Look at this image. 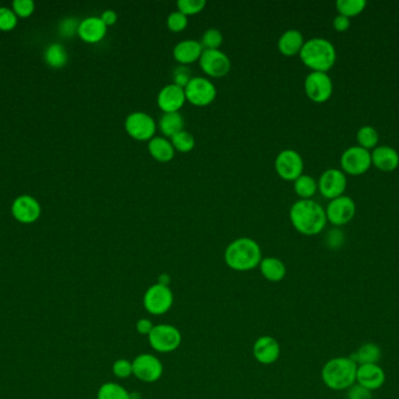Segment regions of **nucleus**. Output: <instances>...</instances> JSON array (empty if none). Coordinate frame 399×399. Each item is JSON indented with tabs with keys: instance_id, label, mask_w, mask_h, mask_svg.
Segmentation results:
<instances>
[{
	"instance_id": "nucleus-1",
	"label": "nucleus",
	"mask_w": 399,
	"mask_h": 399,
	"mask_svg": "<svg viewBox=\"0 0 399 399\" xmlns=\"http://www.w3.org/2000/svg\"><path fill=\"white\" fill-rule=\"evenodd\" d=\"M290 220L299 233L313 237L325 230L327 225L326 210L313 199H299L290 208Z\"/></svg>"
},
{
	"instance_id": "nucleus-2",
	"label": "nucleus",
	"mask_w": 399,
	"mask_h": 399,
	"mask_svg": "<svg viewBox=\"0 0 399 399\" xmlns=\"http://www.w3.org/2000/svg\"><path fill=\"white\" fill-rule=\"evenodd\" d=\"M263 256L256 240L242 237L231 242L224 251V261L231 270L249 272L259 267Z\"/></svg>"
},
{
	"instance_id": "nucleus-3",
	"label": "nucleus",
	"mask_w": 399,
	"mask_h": 399,
	"mask_svg": "<svg viewBox=\"0 0 399 399\" xmlns=\"http://www.w3.org/2000/svg\"><path fill=\"white\" fill-rule=\"evenodd\" d=\"M299 56L312 72L329 73L334 67L338 54L333 42L321 37H315L305 41Z\"/></svg>"
},
{
	"instance_id": "nucleus-4",
	"label": "nucleus",
	"mask_w": 399,
	"mask_h": 399,
	"mask_svg": "<svg viewBox=\"0 0 399 399\" xmlns=\"http://www.w3.org/2000/svg\"><path fill=\"white\" fill-rule=\"evenodd\" d=\"M357 367L350 356L329 359L322 367V382L333 391H347L356 383Z\"/></svg>"
},
{
	"instance_id": "nucleus-5",
	"label": "nucleus",
	"mask_w": 399,
	"mask_h": 399,
	"mask_svg": "<svg viewBox=\"0 0 399 399\" xmlns=\"http://www.w3.org/2000/svg\"><path fill=\"white\" fill-rule=\"evenodd\" d=\"M149 347L160 354L176 352L183 343V335L172 324H156L149 336Z\"/></svg>"
},
{
	"instance_id": "nucleus-6",
	"label": "nucleus",
	"mask_w": 399,
	"mask_h": 399,
	"mask_svg": "<svg viewBox=\"0 0 399 399\" xmlns=\"http://www.w3.org/2000/svg\"><path fill=\"white\" fill-rule=\"evenodd\" d=\"M174 295L169 286L156 282L146 290L142 304L145 311L153 316H161L172 309Z\"/></svg>"
},
{
	"instance_id": "nucleus-7",
	"label": "nucleus",
	"mask_w": 399,
	"mask_h": 399,
	"mask_svg": "<svg viewBox=\"0 0 399 399\" xmlns=\"http://www.w3.org/2000/svg\"><path fill=\"white\" fill-rule=\"evenodd\" d=\"M340 167L345 174L361 176L372 167V151L363 149L360 145H352L342 153Z\"/></svg>"
},
{
	"instance_id": "nucleus-8",
	"label": "nucleus",
	"mask_w": 399,
	"mask_h": 399,
	"mask_svg": "<svg viewBox=\"0 0 399 399\" xmlns=\"http://www.w3.org/2000/svg\"><path fill=\"white\" fill-rule=\"evenodd\" d=\"M187 101L197 107H206L216 97V87L204 76H193L185 87Z\"/></svg>"
},
{
	"instance_id": "nucleus-9",
	"label": "nucleus",
	"mask_w": 399,
	"mask_h": 399,
	"mask_svg": "<svg viewBox=\"0 0 399 399\" xmlns=\"http://www.w3.org/2000/svg\"><path fill=\"white\" fill-rule=\"evenodd\" d=\"M304 88L308 99L315 103H324L331 99L334 85L329 73L311 72L305 79Z\"/></svg>"
},
{
	"instance_id": "nucleus-10",
	"label": "nucleus",
	"mask_w": 399,
	"mask_h": 399,
	"mask_svg": "<svg viewBox=\"0 0 399 399\" xmlns=\"http://www.w3.org/2000/svg\"><path fill=\"white\" fill-rule=\"evenodd\" d=\"M348 185L347 174L341 169H327L319 177L318 190L322 197L329 201L338 198L345 195V189Z\"/></svg>"
},
{
	"instance_id": "nucleus-11",
	"label": "nucleus",
	"mask_w": 399,
	"mask_h": 399,
	"mask_svg": "<svg viewBox=\"0 0 399 399\" xmlns=\"http://www.w3.org/2000/svg\"><path fill=\"white\" fill-rule=\"evenodd\" d=\"M133 376L140 382L156 383L163 377L164 365L153 354H140L133 361Z\"/></svg>"
},
{
	"instance_id": "nucleus-12",
	"label": "nucleus",
	"mask_w": 399,
	"mask_h": 399,
	"mask_svg": "<svg viewBox=\"0 0 399 399\" xmlns=\"http://www.w3.org/2000/svg\"><path fill=\"white\" fill-rule=\"evenodd\" d=\"M326 210L327 222L335 227H341L352 222L356 215V203L349 196H341L329 201Z\"/></svg>"
},
{
	"instance_id": "nucleus-13",
	"label": "nucleus",
	"mask_w": 399,
	"mask_h": 399,
	"mask_svg": "<svg viewBox=\"0 0 399 399\" xmlns=\"http://www.w3.org/2000/svg\"><path fill=\"white\" fill-rule=\"evenodd\" d=\"M126 133L137 141H149L154 137L156 122L145 112H133L125 119Z\"/></svg>"
},
{
	"instance_id": "nucleus-14",
	"label": "nucleus",
	"mask_w": 399,
	"mask_h": 399,
	"mask_svg": "<svg viewBox=\"0 0 399 399\" xmlns=\"http://www.w3.org/2000/svg\"><path fill=\"white\" fill-rule=\"evenodd\" d=\"M274 167L284 181H295L304 172V160L298 151L285 149L278 154Z\"/></svg>"
},
{
	"instance_id": "nucleus-15",
	"label": "nucleus",
	"mask_w": 399,
	"mask_h": 399,
	"mask_svg": "<svg viewBox=\"0 0 399 399\" xmlns=\"http://www.w3.org/2000/svg\"><path fill=\"white\" fill-rule=\"evenodd\" d=\"M199 61L201 69L210 78H223L231 72V59L220 49H203Z\"/></svg>"
},
{
	"instance_id": "nucleus-16",
	"label": "nucleus",
	"mask_w": 399,
	"mask_h": 399,
	"mask_svg": "<svg viewBox=\"0 0 399 399\" xmlns=\"http://www.w3.org/2000/svg\"><path fill=\"white\" fill-rule=\"evenodd\" d=\"M252 355L261 364H274L281 357V345L277 338H272L270 335H263L254 341Z\"/></svg>"
},
{
	"instance_id": "nucleus-17",
	"label": "nucleus",
	"mask_w": 399,
	"mask_h": 399,
	"mask_svg": "<svg viewBox=\"0 0 399 399\" xmlns=\"http://www.w3.org/2000/svg\"><path fill=\"white\" fill-rule=\"evenodd\" d=\"M185 89L174 83L165 85L156 97V103L164 113H176L186 102Z\"/></svg>"
},
{
	"instance_id": "nucleus-18",
	"label": "nucleus",
	"mask_w": 399,
	"mask_h": 399,
	"mask_svg": "<svg viewBox=\"0 0 399 399\" xmlns=\"http://www.w3.org/2000/svg\"><path fill=\"white\" fill-rule=\"evenodd\" d=\"M386 379V371L379 364H363L357 367L356 383L370 391L381 389L384 386Z\"/></svg>"
},
{
	"instance_id": "nucleus-19",
	"label": "nucleus",
	"mask_w": 399,
	"mask_h": 399,
	"mask_svg": "<svg viewBox=\"0 0 399 399\" xmlns=\"http://www.w3.org/2000/svg\"><path fill=\"white\" fill-rule=\"evenodd\" d=\"M12 213L18 222L31 224L40 217V204L31 196H21L14 201Z\"/></svg>"
},
{
	"instance_id": "nucleus-20",
	"label": "nucleus",
	"mask_w": 399,
	"mask_h": 399,
	"mask_svg": "<svg viewBox=\"0 0 399 399\" xmlns=\"http://www.w3.org/2000/svg\"><path fill=\"white\" fill-rule=\"evenodd\" d=\"M372 165L382 172H393L399 167V153L390 145H379L372 151Z\"/></svg>"
},
{
	"instance_id": "nucleus-21",
	"label": "nucleus",
	"mask_w": 399,
	"mask_h": 399,
	"mask_svg": "<svg viewBox=\"0 0 399 399\" xmlns=\"http://www.w3.org/2000/svg\"><path fill=\"white\" fill-rule=\"evenodd\" d=\"M108 26L102 21L101 17H88L78 25V35L88 44H96L104 39Z\"/></svg>"
},
{
	"instance_id": "nucleus-22",
	"label": "nucleus",
	"mask_w": 399,
	"mask_h": 399,
	"mask_svg": "<svg viewBox=\"0 0 399 399\" xmlns=\"http://www.w3.org/2000/svg\"><path fill=\"white\" fill-rule=\"evenodd\" d=\"M203 47L201 42L195 39H185L178 42L173 48V56L180 65H190L200 60Z\"/></svg>"
},
{
	"instance_id": "nucleus-23",
	"label": "nucleus",
	"mask_w": 399,
	"mask_h": 399,
	"mask_svg": "<svg viewBox=\"0 0 399 399\" xmlns=\"http://www.w3.org/2000/svg\"><path fill=\"white\" fill-rule=\"evenodd\" d=\"M304 44L305 39L302 33L295 28H290L281 35V38L278 40V48L281 54L293 56L300 53Z\"/></svg>"
},
{
	"instance_id": "nucleus-24",
	"label": "nucleus",
	"mask_w": 399,
	"mask_h": 399,
	"mask_svg": "<svg viewBox=\"0 0 399 399\" xmlns=\"http://www.w3.org/2000/svg\"><path fill=\"white\" fill-rule=\"evenodd\" d=\"M259 270L265 280L270 282H281L286 277V266L279 258L266 256L259 263Z\"/></svg>"
},
{
	"instance_id": "nucleus-25",
	"label": "nucleus",
	"mask_w": 399,
	"mask_h": 399,
	"mask_svg": "<svg viewBox=\"0 0 399 399\" xmlns=\"http://www.w3.org/2000/svg\"><path fill=\"white\" fill-rule=\"evenodd\" d=\"M149 153L154 160L161 163L171 162L176 155V149L173 147L172 142L167 140L166 137L154 136L149 141L147 144Z\"/></svg>"
},
{
	"instance_id": "nucleus-26",
	"label": "nucleus",
	"mask_w": 399,
	"mask_h": 399,
	"mask_svg": "<svg viewBox=\"0 0 399 399\" xmlns=\"http://www.w3.org/2000/svg\"><path fill=\"white\" fill-rule=\"evenodd\" d=\"M350 357L357 365L379 364L382 359V349L374 342H367L360 345Z\"/></svg>"
},
{
	"instance_id": "nucleus-27",
	"label": "nucleus",
	"mask_w": 399,
	"mask_h": 399,
	"mask_svg": "<svg viewBox=\"0 0 399 399\" xmlns=\"http://www.w3.org/2000/svg\"><path fill=\"white\" fill-rule=\"evenodd\" d=\"M158 126L165 136L172 138L176 133L185 129V119L179 112L164 113L163 117L159 119Z\"/></svg>"
},
{
	"instance_id": "nucleus-28",
	"label": "nucleus",
	"mask_w": 399,
	"mask_h": 399,
	"mask_svg": "<svg viewBox=\"0 0 399 399\" xmlns=\"http://www.w3.org/2000/svg\"><path fill=\"white\" fill-rule=\"evenodd\" d=\"M356 140H357V145L372 151L376 147H379V133L374 126H363L357 130Z\"/></svg>"
},
{
	"instance_id": "nucleus-29",
	"label": "nucleus",
	"mask_w": 399,
	"mask_h": 399,
	"mask_svg": "<svg viewBox=\"0 0 399 399\" xmlns=\"http://www.w3.org/2000/svg\"><path fill=\"white\" fill-rule=\"evenodd\" d=\"M295 191L300 199H312L318 191V181L309 174H301L295 181Z\"/></svg>"
},
{
	"instance_id": "nucleus-30",
	"label": "nucleus",
	"mask_w": 399,
	"mask_h": 399,
	"mask_svg": "<svg viewBox=\"0 0 399 399\" xmlns=\"http://www.w3.org/2000/svg\"><path fill=\"white\" fill-rule=\"evenodd\" d=\"M335 7L338 14L352 19L366 10L367 1L366 0H338L335 3Z\"/></svg>"
},
{
	"instance_id": "nucleus-31",
	"label": "nucleus",
	"mask_w": 399,
	"mask_h": 399,
	"mask_svg": "<svg viewBox=\"0 0 399 399\" xmlns=\"http://www.w3.org/2000/svg\"><path fill=\"white\" fill-rule=\"evenodd\" d=\"M97 399H131V393L118 383L108 382L102 384Z\"/></svg>"
},
{
	"instance_id": "nucleus-32",
	"label": "nucleus",
	"mask_w": 399,
	"mask_h": 399,
	"mask_svg": "<svg viewBox=\"0 0 399 399\" xmlns=\"http://www.w3.org/2000/svg\"><path fill=\"white\" fill-rule=\"evenodd\" d=\"M44 59L48 65L53 69H62L68 61V54L66 48L60 44H53L46 49Z\"/></svg>"
},
{
	"instance_id": "nucleus-33",
	"label": "nucleus",
	"mask_w": 399,
	"mask_h": 399,
	"mask_svg": "<svg viewBox=\"0 0 399 399\" xmlns=\"http://www.w3.org/2000/svg\"><path fill=\"white\" fill-rule=\"evenodd\" d=\"M171 142H172L173 147H174L176 151L183 153V154L190 153V151L193 150L194 147H195V138H194L192 133H188V131H186L185 129L176 133V135L171 138Z\"/></svg>"
},
{
	"instance_id": "nucleus-34",
	"label": "nucleus",
	"mask_w": 399,
	"mask_h": 399,
	"mask_svg": "<svg viewBox=\"0 0 399 399\" xmlns=\"http://www.w3.org/2000/svg\"><path fill=\"white\" fill-rule=\"evenodd\" d=\"M203 49H219L223 42V35L217 28H208L201 38Z\"/></svg>"
},
{
	"instance_id": "nucleus-35",
	"label": "nucleus",
	"mask_w": 399,
	"mask_h": 399,
	"mask_svg": "<svg viewBox=\"0 0 399 399\" xmlns=\"http://www.w3.org/2000/svg\"><path fill=\"white\" fill-rule=\"evenodd\" d=\"M206 0H178L176 6L181 13L188 16L197 14L206 6Z\"/></svg>"
},
{
	"instance_id": "nucleus-36",
	"label": "nucleus",
	"mask_w": 399,
	"mask_h": 399,
	"mask_svg": "<svg viewBox=\"0 0 399 399\" xmlns=\"http://www.w3.org/2000/svg\"><path fill=\"white\" fill-rule=\"evenodd\" d=\"M187 26H188V17L186 14L181 13L180 11H174L167 17V28L169 31L178 33L183 31Z\"/></svg>"
},
{
	"instance_id": "nucleus-37",
	"label": "nucleus",
	"mask_w": 399,
	"mask_h": 399,
	"mask_svg": "<svg viewBox=\"0 0 399 399\" xmlns=\"http://www.w3.org/2000/svg\"><path fill=\"white\" fill-rule=\"evenodd\" d=\"M112 374L117 379H129L130 376L133 375V362L126 359H117L112 364Z\"/></svg>"
},
{
	"instance_id": "nucleus-38",
	"label": "nucleus",
	"mask_w": 399,
	"mask_h": 399,
	"mask_svg": "<svg viewBox=\"0 0 399 399\" xmlns=\"http://www.w3.org/2000/svg\"><path fill=\"white\" fill-rule=\"evenodd\" d=\"M17 24V14L6 7H0V31H12Z\"/></svg>"
},
{
	"instance_id": "nucleus-39",
	"label": "nucleus",
	"mask_w": 399,
	"mask_h": 399,
	"mask_svg": "<svg viewBox=\"0 0 399 399\" xmlns=\"http://www.w3.org/2000/svg\"><path fill=\"white\" fill-rule=\"evenodd\" d=\"M192 78V71L188 66L180 65L173 71V83L183 88L188 85Z\"/></svg>"
},
{
	"instance_id": "nucleus-40",
	"label": "nucleus",
	"mask_w": 399,
	"mask_h": 399,
	"mask_svg": "<svg viewBox=\"0 0 399 399\" xmlns=\"http://www.w3.org/2000/svg\"><path fill=\"white\" fill-rule=\"evenodd\" d=\"M34 5L32 0H14L13 12L21 18H27L34 12Z\"/></svg>"
},
{
	"instance_id": "nucleus-41",
	"label": "nucleus",
	"mask_w": 399,
	"mask_h": 399,
	"mask_svg": "<svg viewBox=\"0 0 399 399\" xmlns=\"http://www.w3.org/2000/svg\"><path fill=\"white\" fill-rule=\"evenodd\" d=\"M347 399H372V391L355 383L347 390Z\"/></svg>"
},
{
	"instance_id": "nucleus-42",
	"label": "nucleus",
	"mask_w": 399,
	"mask_h": 399,
	"mask_svg": "<svg viewBox=\"0 0 399 399\" xmlns=\"http://www.w3.org/2000/svg\"><path fill=\"white\" fill-rule=\"evenodd\" d=\"M343 242H345V236L338 229H333L332 231H329V234L326 237V244L329 249H340L343 245Z\"/></svg>"
},
{
	"instance_id": "nucleus-43",
	"label": "nucleus",
	"mask_w": 399,
	"mask_h": 399,
	"mask_svg": "<svg viewBox=\"0 0 399 399\" xmlns=\"http://www.w3.org/2000/svg\"><path fill=\"white\" fill-rule=\"evenodd\" d=\"M78 25H80V23L75 20L74 18H67L60 25V33L68 37V38H70L75 35V32L78 31Z\"/></svg>"
},
{
	"instance_id": "nucleus-44",
	"label": "nucleus",
	"mask_w": 399,
	"mask_h": 399,
	"mask_svg": "<svg viewBox=\"0 0 399 399\" xmlns=\"http://www.w3.org/2000/svg\"><path fill=\"white\" fill-rule=\"evenodd\" d=\"M154 324L152 321L147 318H139L135 322V329L138 331L139 335H144V336H149V333L152 331Z\"/></svg>"
},
{
	"instance_id": "nucleus-45",
	"label": "nucleus",
	"mask_w": 399,
	"mask_h": 399,
	"mask_svg": "<svg viewBox=\"0 0 399 399\" xmlns=\"http://www.w3.org/2000/svg\"><path fill=\"white\" fill-rule=\"evenodd\" d=\"M350 25H352L350 19L345 17V16H341V14H338V16L333 19V28H334L335 31H348Z\"/></svg>"
},
{
	"instance_id": "nucleus-46",
	"label": "nucleus",
	"mask_w": 399,
	"mask_h": 399,
	"mask_svg": "<svg viewBox=\"0 0 399 399\" xmlns=\"http://www.w3.org/2000/svg\"><path fill=\"white\" fill-rule=\"evenodd\" d=\"M117 18H118L117 17V13H116L113 10H105L101 16L102 21H103L106 26H111V25L116 24Z\"/></svg>"
},
{
	"instance_id": "nucleus-47",
	"label": "nucleus",
	"mask_w": 399,
	"mask_h": 399,
	"mask_svg": "<svg viewBox=\"0 0 399 399\" xmlns=\"http://www.w3.org/2000/svg\"><path fill=\"white\" fill-rule=\"evenodd\" d=\"M169 281H171V279L167 274H161L159 280H158V282L161 283V285H166V286H169Z\"/></svg>"
}]
</instances>
